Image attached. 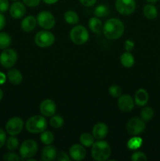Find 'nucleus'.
Listing matches in <instances>:
<instances>
[{"instance_id": "nucleus-1", "label": "nucleus", "mask_w": 160, "mask_h": 161, "mask_svg": "<svg viewBox=\"0 0 160 161\" xmlns=\"http://www.w3.org/2000/svg\"><path fill=\"white\" fill-rule=\"evenodd\" d=\"M105 37L109 39H117L124 32V25L119 19L111 18L107 20L103 26Z\"/></svg>"}, {"instance_id": "nucleus-2", "label": "nucleus", "mask_w": 160, "mask_h": 161, "mask_svg": "<svg viewBox=\"0 0 160 161\" xmlns=\"http://www.w3.org/2000/svg\"><path fill=\"white\" fill-rule=\"evenodd\" d=\"M92 146L91 155L93 160L97 161H104L109 158L111 149L107 142L97 141L94 142Z\"/></svg>"}, {"instance_id": "nucleus-3", "label": "nucleus", "mask_w": 160, "mask_h": 161, "mask_svg": "<svg viewBox=\"0 0 160 161\" xmlns=\"http://www.w3.org/2000/svg\"><path fill=\"white\" fill-rule=\"evenodd\" d=\"M25 127L30 133H42L47 127L46 119L42 116H31L25 124Z\"/></svg>"}, {"instance_id": "nucleus-4", "label": "nucleus", "mask_w": 160, "mask_h": 161, "mask_svg": "<svg viewBox=\"0 0 160 161\" xmlns=\"http://www.w3.org/2000/svg\"><path fill=\"white\" fill-rule=\"evenodd\" d=\"M70 38L76 45H83L89 39V32L84 26L77 25L71 30Z\"/></svg>"}, {"instance_id": "nucleus-5", "label": "nucleus", "mask_w": 160, "mask_h": 161, "mask_svg": "<svg viewBox=\"0 0 160 161\" xmlns=\"http://www.w3.org/2000/svg\"><path fill=\"white\" fill-rule=\"evenodd\" d=\"M38 151V145L32 139L25 140L20 148V155L22 159H28L34 157Z\"/></svg>"}, {"instance_id": "nucleus-6", "label": "nucleus", "mask_w": 160, "mask_h": 161, "mask_svg": "<svg viewBox=\"0 0 160 161\" xmlns=\"http://www.w3.org/2000/svg\"><path fill=\"white\" fill-rule=\"evenodd\" d=\"M55 37L53 34L48 31H41L35 36V42L36 45L42 48L49 47L54 43Z\"/></svg>"}, {"instance_id": "nucleus-7", "label": "nucleus", "mask_w": 160, "mask_h": 161, "mask_svg": "<svg viewBox=\"0 0 160 161\" xmlns=\"http://www.w3.org/2000/svg\"><path fill=\"white\" fill-rule=\"evenodd\" d=\"M17 60V53L13 49H5L0 54V64L6 69L13 67Z\"/></svg>"}, {"instance_id": "nucleus-8", "label": "nucleus", "mask_w": 160, "mask_h": 161, "mask_svg": "<svg viewBox=\"0 0 160 161\" xmlns=\"http://www.w3.org/2000/svg\"><path fill=\"white\" fill-rule=\"evenodd\" d=\"M116 10L122 15H130L134 12L136 9L135 0H116Z\"/></svg>"}, {"instance_id": "nucleus-9", "label": "nucleus", "mask_w": 160, "mask_h": 161, "mask_svg": "<svg viewBox=\"0 0 160 161\" xmlns=\"http://www.w3.org/2000/svg\"><path fill=\"white\" fill-rule=\"evenodd\" d=\"M37 22L45 29H51L56 24L54 16L48 11H42L39 13L37 16Z\"/></svg>"}, {"instance_id": "nucleus-10", "label": "nucleus", "mask_w": 160, "mask_h": 161, "mask_svg": "<svg viewBox=\"0 0 160 161\" xmlns=\"http://www.w3.org/2000/svg\"><path fill=\"white\" fill-rule=\"evenodd\" d=\"M126 128L130 135H137L144 131L145 129V124L142 119L135 117L128 121Z\"/></svg>"}, {"instance_id": "nucleus-11", "label": "nucleus", "mask_w": 160, "mask_h": 161, "mask_svg": "<svg viewBox=\"0 0 160 161\" xmlns=\"http://www.w3.org/2000/svg\"><path fill=\"white\" fill-rule=\"evenodd\" d=\"M24 127V122L20 117H13L8 120L6 125V130L10 135H17L21 132Z\"/></svg>"}, {"instance_id": "nucleus-12", "label": "nucleus", "mask_w": 160, "mask_h": 161, "mask_svg": "<svg viewBox=\"0 0 160 161\" xmlns=\"http://www.w3.org/2000/svg\"><path fill=\"white\" fill-rule=\"evenodd\" d=\"M25 13H26V8L24 4L20 2H15L9 7V14L13 18H21L24 16Z\"/></svg>"}, {"instance_id": "nucleus-13", "label": "nucleus", "mask_w": 160, "mask_h": 161, "mask_svg": "<svg viewBox=\"0 0 160 161\" xmlns=\"http://www.w3.org/2000/svg\"><path fill=\"white\" fill-rule=\"evenodd\" d=\"M40 112L43 116L47 117L53 116L56 112V105L54 102L50 99L44 100L40 105Z\"/></svg>"}, {"instance_id": "nucleus-14", "label": "nucleus", "mask_w": 160, "mask_h": 161, "mask_svg": "<svg viewBox=\"0 0 160 161\" xmlns=\"http://www.w3.org/2000/svg\"><path fill=\"white\" fill-rule=\"evenodd\" d=\"M69 154H70L72 159L74 160L80 161L83 160L86 157V149L83 146L78 144L73 145L69 149Z\"/></svg>"}, {"instance_id": "nucleus-15", "label": "nucleus", "mask_w": 160, "mask_h": 161, "mask_svg": "<svg viewBox=\"0 0 160 161\" xmlns=\"http://www.w3.org/2000/svg\"><path fill=\"white\" fill-rule=\"evenodd\" d=\"M118 106L123 112H130L134 107V102L130 95L120 96L118 100Z\"/></svg>"}, {"instance_id": "nucleus-16", "label": "nucleus", "mask_w": 160, "mask_h": 161, "mask_svg": "<svg viewBox=\"0 0 160 161\" xmlns=\"http://www.w3.org/2000/svg\"><path fill=\"white\" fill-rule=\"evenodd\" d=\"M108 133V127L104 123H97L93 128V135L97 140L104 138Z\"/></svg>"}, {"instance_id": "nucleus-17", "label": "nucleus", "mask_w": 160, "mask_h": 161, "mask_svg": "<svg viewBox=\"0 0 160 161\" xmlns=\"http://www.w3.org/2000/svg\"><path fill=\"white\" fill-rule=\"evenodd\" d=\"M149 99V95L147 91L144 89H139L135 94L134 100L135 103L138 106H144L147 103Z\"/></svg>"}, {"instance_id": "nucleus-18", "label": "nucleus", "mask_w": 160, "mask_h": 161, "mask_svg": "<svg viewBox=\"0 0 160 161\" xmlns=\"http://www.w3.org/2000/svg\"><path fill=\"white\" fill-rule=\"evenodd\" d=\"M36 24H37V20H36L35 17L33 16H28L22 20L21 28L23 31L29 32L35 29V28L36 27Z\"/></svg>"}, {"instance_id": "nucleus-19", "label": "nucleus", "mask_w": 160, "mask_h": 161, "mask_svg": "<svg viewBox=\"0 0 160 161\" xmlns=\"http://www.w3.org/2000/svg\"><path fill=\"white\" fill-rule=\"evenodd\" d=\"M56 154V148L48 145L42 151V160L43 161H52L55 160Z\"/></svg>"}, {"instance_id": "nucleus-20", "label": "nucleus", "mask_w": 160, "mask_h": 161, "mask_svg": "<svg viewBox=\"0 0 160 161\" xmlns=\"http://www.w3.org/2000/svg\"><path fill=\"white\" fill-rule=\"evenodd\" d=\"M7 77L9 82L14 85L20 84L22 82V80H23L22 74L20 73V71L16 69L9 70L7 73Z\"/></svg>"}, {"instance_id": "nucleus-21", "label": "nucleus", "mask_w": 160, "mask_h": 161, "mask_svg": "<svg viewBox=\"0 0 160 161\" xmlns=\"http://www.w3.org/2000/svg\"><path fill=\"white\" fill-rule=\"evenodd\" d=\"M103 24L98 17H92L89 20V28L93 32L100 34L103 31Z\"/></svg>"}, {"instance_id": "nucleus-22", "label": "nucleus", "mask_w": 160, "mask_h": 161, "mask_svg": "<svg viewBox=\"0 0 160 161\" xmlns=\"http://www.w3.org/2000/svg\"><path fill=\"white\" fill-rule=\"evenodd\" d=\"M143 13H144V17L147 19H150V20L156 18L157 16H158L157 8L152 4H146L144 6V9H143Z\"/></svg>"}, {"instance_id": "nucleus-23", "label": "nucleus", "mask_w": 160, "mask_h": 161, "mask_svg": "<svg viewBox=\"0 0 160 161\" xmlns=\"http://www.w3.org/2000/svg\"><path fill=\"white\" fill-rule=\"evenodd\" d=\"M64 20L69 25H77L79 21V17L75 11L69 10L64 14Z\"/></svg>"}, {"instance_id": "nucleus-24", "label": "nucleus", "mask_w": 160, "mask_h": 161, "mask_svg": "<svg viewBox=\"0 0 160 161\" xmlns=\"http://www.w3.org/2000/svg\"><path fill=\"white\" fill-rule=\"evenodd\" d=\"M110 14V9L107 5H99L94 9V14L97 17H108Z\"/></svg>"}, {"instance_id": "nucleus-25", "label": "nucleus", "mask_w": 160, "mask_h": 161, "mask_svg": "<svg viewBox=\"0 0 160 161\" xmlns=\"http://www.w3.org/2000/svg\"><path fill=\"white\" fill-rule=\"evenodd\" d=\"M121 63L125 68H131L134 64V58L130 53H124L121 56Z\"/></svg>"}, {"instance_id": "nucleus-26", "label": "nucleus", "mask_w": 160, "mask_h": 161, "mask_svg": "<svg viewBox=\"0 0 160 161\" xmlns=\"http://www.w3.org/2000/svg\"><path fill=\"white\" fill-rule=\"evenodd\" d=\"M12 39L9 34L6 32H0V49L5 50L10 46Z\"/></svg>"}, {"instance_id": "nucleus-27", "label": "nucleus", "mask_w": 160, "mask_h": 161, "mask_svg": "<svg viewBox=\"0 0 160 161\" xmlns=\"http://www.w3.org/2000/svg\"><path fill=\"white\" fill-rule=\"evenodd\" d=\"M80 142L83 146H86V147H90L93 145L94 140L93 135L89 133H84L80 136L79 138Z\"/></svg>"}, {"instance_id": "nucleus-28", "label": "nucleus", "mask_w": 160, "mask_h": 161, "mask_svg": "<svg viewBox=\"0 0 160 161\" xmlns=\"http://www.w3.org/2000/svg\"><path fill=\"white\" fill-rule=\"evenodd\" d=\"M40 140L43 144L45 145H50L53 142V140H54V137H53V133L51 131H42V134L40 135Z\"/></svg>"}, {"instance_id": "nucleus-29", "label": "nucleus", "mask_w": 160, "mask_h": 161, "mask_svg": "<svg viewBox=\"0 0 160 161\" xmlns=\"http://www.w3.org/2000/svg\"><path fill=\"white\" fill-rule=\"evenodd\" d=\"M154 116V110L151 107H144L141 112V117L144 121H149Z\"/></svg>"}, {"instance_id": "nucleus-30", "label": "nucleus", "mask_w": 160, "mask_h": 161, "mask_svg": "<svg viewBox=\"0 0 160 161\" xmlns=\"http://www.w3.org/2000/svg\"><path fill=\"white\" fill-rule=\"evenodd\" d=\"M50 124L53 128H60L64 125V119L60 116H51V119L50 120Z\"/></svg>"}, {"instance_id": "nucleus-31", "label": "nucleus", "mask_w": 160, "mask_h": 161, "mask_svg": "<svg viewBox=\"0 0 160 161\" xmlns=\"http://www.w3.org/2000/svg\"><path fill=\"white\" fill-rule=\"evenodd\" d=\"M19 146V141L17 138L12 135V136L9 137L8 138L7 142H6V146H7V149L9 150L13 151L16 150L17 149Z\"/></svg>"}, {"instance_id": "nucleus-32", "label": "nucleus", "mask_w": 160, "mask_h": 161, "mask_svg": "<svg viewBox=\"0 0 160 161\" xmlns=\"http://www.w3.org/2000/svg\"><path fill=\"white\" fill-rule=\"evenodd\" d=\"M142 144V140L140 138H133L129 141L128 146L131 149H136Z\"/></svg>"}, {"instance_id": "nucleus-33", "label": "nucleus", "mask_w": 160, "mask_h": 161, "mask_svg": "<svg viewBox=\"0 0 160 161\" xmlns=\"http://www.w3.org/2000/svg\"><path fill=\"white\" fill-rule=\"evenodd\" d=\"M108 92H109L110 95H111L112 97H119L122 94V90L117 85H112V86H110Z\"/></svg>"}, {"instance_id": "nucleus-34", "label": "nucleus", "mask_w": 160, "mask_h": 161, "mask_svg": "<svg viewBox=\"0 0 160 161\" xmlns=\"http://www.w3.org/2000/svg\"><path fill=\"white\" fill-rule=\"evenodd\" d=\"M131 160L133 161H146L147 158L144 153L136 152L132 155Z\"/></svg>"}, {"instance_id": "nucleus-35", "label": "nucleus", "mask_w": 160, "mask_h": 161, "mask_svg": "<svg viewBox=\"0 0 160 161\" xmlns=\"http://www.w3.org/2000/svg\"><path fill=\"white\" fill-rule=\"evenodd\" d=\"M3 160L6 161H19L20 160V157L14 153H8L4 155Z\"/></svg>"}, {"instance_id": "nucleus-36", "label": "nucleus", "mask_w": 160, "mask_h": 161, "mask_svg": "<svg viewBox=\"0 0 160 161\" xmlns=\"http://www.w3.org/2000/svg\"><path fill=\"white\" fill-rule=\"evenodd\" d=\"M9 3L8 0H0V12L5 13L8 10Z\"/></svg>"}, {"instance_id": "nucleus-37", "label": "nucleus", "mask_w": 160, "mask_h": 161, "mask_svg": "<svg viewBox=\"0 0 160 161\" xmlns=\"http://www.w3.org/2000/svg\"><path fill=\"white\" fill-rule=\"evenodd\" d=\"M24 3L29 7H35L39 6L41 0H23Z\"/></svg>"}, {"instance_id": "nucleus-38", "label": "nucleus", "mask_w": 160, "mask_h": 161, "mask_svg": "<svg viewBox=\"0 0 160 161\" xmlns=\"http://www.w3.org/2000/svg\"><path fill=\"white\" fill-rule=\"evenodd\" d=\"M6 141V135L3 129L0 128V148L3 147Z\"/></svg>"}, {"instance_id": "nucleus-39", "label": "nucleus", "mask_w": 160, "mask_h": 161, "mask_svg": "<svg viewBox=\"0 0 160 161\" xmlns=\"http://www.w3.org/2000/svg\"><path fill=\"white\" fill-rule=\"evenodd\" d=\"M57 160L58 161H70L71 159L70 157L67 156V153L64 152L60 153L57 155Z\"/></svg>"}, {"instance_id": "nucleus-40", "label": "nucleus", "mask_w": 160, "mask_h": 161, "mask_svg": "<svg viewBox=\"0 0 160 161\" xmlns=\"http://www.w3.org/2000/svg\"><path fill=\"white\" fill-rule=\"evenodd\" d=\"M124 47H125V49L127 51H130V50H133V47H134V42L132 40H130V39H127V40H125Z\"/></svg>"}, {"instance_id": "nucleus-41", "label": "nucleus", "mask_w": 160, "mask_h": 161, "mask_svg": "<svg viewBox=\"0 0 160 161\" xmlns=\"http://www.w3.org/2000/svg\"><path fill=\"white\" fill-rule=\"evenodd\" d=\"M97 0H79V2L81 3L82 5H83L84 6L86 7H89V6H92L97 3Z\"/></svg>"}, {"instance_id": "nucleus-42", "label": "nucleus", "mask_w": 160, "mask_h": 161, "mask_svg": "<svg viewBox=\"0 0 160 161\" xmlns=\"http://www.w3.org/2000/svg\"><path fill=\"white\" fill-rule=\"evenodd\" d=\"M5 25H6V18H5L4 15L0 12V31L3 29Z\"/></svg>"}, {"instance_id": "nucleus-43", "label": "nucleus", "mask_w": 160, "mask_h": 161, "mask_svg": "<svg viewBox=\"0 0 160 161\" xmlns=\"http://www.w3.org/2000/svg\"><path fill=\"white\" fill-rule=\"evenodd\" d=\"M6 77L5 74H3V72H0V84H3V83L6 82Z\"/></svg>"}, {"instance_id": "nucleus-44", "label": "nucleus", "mask_w": 160, "mask_h": 161, "mask_svg": "<svg viewBox=\"0 0 160 161\" xmlns=\"http://www.w3.org/2000/svg\"><path fill=\"white\" fill-rule=\"evenodd\" d=\"M42 1H43L45 3H46V4L51 5V4H54V3H57L59 0H42Z\"/></svg>"}, {"instance_id": "nucleus-45", "label": "nucleus", "mask_w": 160, "mask_h": 161, "mask_svg": "<svg viewBox=\"0 0 160 161\" xmlns=\"http://www.w3.org/2000/svg\"><path fill=\"white\" fill-rule=\"evenodd\" d=\"M146 1L148 2V3H156V2H158V0H146Z\"/></svg>"}, {"instance_id": "nucleus-46", "label": "nucleus", "mask_w": 160, "mask_h": 161, "mask_svg": "<svg viewBox=\"0 0 160 161\" xmlns=\"http://www.w3.org/2000/svg\"><path fill=\"white\" fill-rule=\"evenodd\" d=\"M3 91L0 89V101L3 99Z\"/></svg>"}, {"instance_id": "nucleus-47", "label": "nucleus", "mask_w": 160, "mask_h": 161, "mask_svg": "<svg viewBox=\"0 0 160 161\" xmlns=\"http://www.w3.org/2000/svg\"><path fill=\"white\" fill-rule=\"evenodd\" d=\"M27 161H35V159H32L31 157V158H28V159H27Z\"/></svg>"}, {"instance_id": "nucleus-48", "label": "nucleus", "mask_w": 160, "mask_h": 161, "mask_svg": "<svg viewBox=\"0 0 160 161\" xmlns=\"http://www.w3.org/2000/svg\"><path fill=\"white\" fill-rule=\"evenodd\" d=\"M12 1H14V2H17V1H18V0H12Z\"/></svg>"}]
</instances>
